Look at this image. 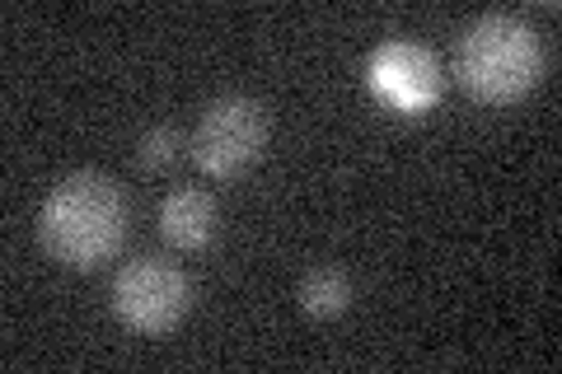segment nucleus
I'll list each match as a JSON object with an SVG mask.
<instances>
[{
  "label": "nucleus",
  "mask_w": 562,
  "mask_h": 374,
  "mask_svg": "<svg viewBox=\"0 0 562 374\" xmlns=\"http://www.w3.org/2000/svg\"><path fill=\"white\" fill-rule=\"evenodd\" d=\"M132 211L109 173H70L47 192L38 211V243L52 262L70 272H94L113 262L127 243Z\"/></svg>",
  "instance_id": "f257e3e1"
},
{
  "label": "nucleus",
  "mask_w": 562,
  "mask_h": 374,
  "mask_svg": "<svg viewBox=\"0 0 562 374\" xmlns=\"http://www.w3.org/2000/svg\"><path fill=\"white\" fill-rule=\"evenodd\" d=\"M543 76V43L520 14H479L454 43V80L479 103H520Z\"/></svg>",
  "instance_id": "f03ea898"
},
{
  "label": "nucleus",
  "mask_w": 562,
  "mask_h": 374,
  "mask_svg": "<svg viewBox=\"0 0 562 374\" xmlns=\"http://www.w3.org/2000/svg\"><path fill=\"white\" fill-rule=\"evenodd\" d=\"M109 299H113L117 324L127 332L165 337L183 324V314L192 305V281L179 262L146 253V258H132L117 267Z\"/></svg>",
  "instance_id": "7ed1b4c3"
},
{
  "label": "nucleus",
  "mask_w": 562,
  "mask_h": 374,
  "mask_svg": "<svg viewBox=\"0 0 562 374\" xmlns=\"http://www.w3.org/2000/svg\"><path fill=\"white\" fill-rule=\"evenodd\" d=\"M262 146H268V109L254 94H221L202 109L188 150L206 178H239L258 165Z\"/></svg>",
  "instance_id": "20e7f679"
},
{
  "label": "nucleus",
  "mask_w": 562,
  "mask_h": 374,
  "mask_svg": "<svg viewBox=\"0 0 562 374\" xmlns=\"http://www.w3.org/2000/svg\"><path fill=\"white\" fill-rule=\"evenodd\" d=\"M371 84L375 94H384L403 113H417L436 103L441 94V70H436V57L417 43H384L371 57Z\"/></svg>",
  "instance_id": "39448f33"
},
{
  "label": "nucleus",
  "mask_w": 562,
  "mask_h": 374,
  "mask_svg": "<svg viewBox=\"0 0 562 374\" xmlns=\"http://www.w3.org/2000/svg\"><path fill=\"white\" fill-rule=\"evenodd\" d=\"M221 229V206L206 188H173L169 197L160 202V235L183 248V253H198L216 239Z\"/></svg>",
  "instance_id": "423d86ee"
},
{
  "label": "nucleus",
  "mask_w": 562,
  "mask_h": 374,
  "mask_svg": "<svg viewBox=\"0 0 562 374\" xmlns=\"http://www.w3.org/2000/svg\"><path fill=\"white\" fill-rule=\"evenodd\" d=\"M301 309L310 318H319V324H328V318H342L347 305H351V276L342 272V267H314V272L301 281Z\"/></svg>",
  "instance_id": "0eeeda50"
},
{
  "label": "nucleus",
  "mask_w": 562,
  "mask_h": 374,
  "mask_svg": "<svg viewBox=\"0 0 562 374\" xmlns=\"http://www.w3.org/2000/svg\"><path fill=\"white\" fill-rule=\"evenodd\" d=\"M179 150H183V136H179V127H169V122L140 132V140H136V159H140V169H150V173L169 169L173 159H179Z\"/></svg>",
  "instance_id": "6e6552de"
}]
</instances>
